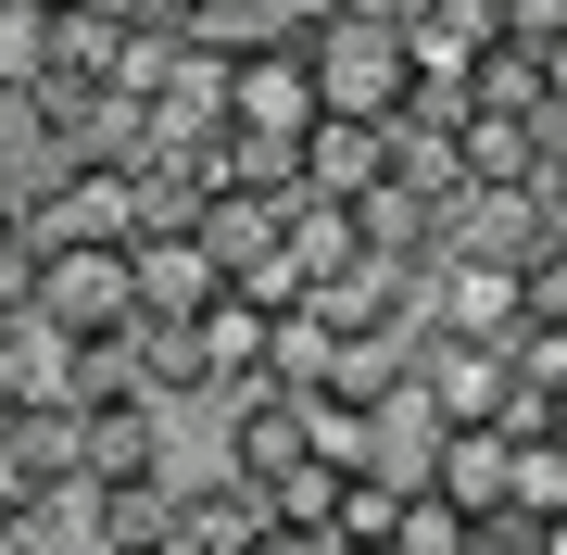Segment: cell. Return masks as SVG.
I'll list each match as a JSON object with an SVG mask.
<instances>
[{"label": "cell", "mask_w": 567, "mask_h": 555, "mask_svg": "<svg viewBox=\"0 0 567 555\" xmlns=\"http://www.w3.org/2000/svg\"><path fill=\"white\" fill-rule=\"evenodd\" d=\"M303 63H316L328 114H404L416 102V51H404V13H391V0H341L303 39Z\"/></svg>", "instance_id": "1"}, {"label": "cell", "mask_w": 567, "mask_h": 555, "mask_svg": "<svg viewBox=\"0 0 567 555\" xmlns=\"http://www.w3.org/2000/svg\"><path fill=\"white\" fill-rule=\"evenodd\" d=\"M203 417H215V467L252 480V493H278L290 467H316V391H290V379H252V391H227Z\"/></svg>", "instance_id": "2"}, {"label": "cell", "mask_w": 567, "mask_h": 555, "mask_svg": "<svg viewBox=\"0 0 567 555\" xmlns=\"http://www.w3.org/2000/svg\"><path fill=\"white\" fill-rule=\"evenodd\" d=\"M152 227V189H140V165H63L39 203H25V253H76V240H140Z\"/></svg>", "instance_id": "3"}, {"label": "cell", "mask_w": 567, "mask_h": 555, "mask_svg": "<svg viewBox=\"0 0 567 555\" xmlns=\"http://www.w3.org/2000/svg\"><path fill=\"white\" fill-rule=\"evenodd\" d=\"M555 189H454V203H442V253H454V266H505V278H529V266H543V253H555Z\"/></svg>", "instance_id": "4"}, {"label": "cell", "mask_w": 567, "mask_h": 555, "mask_svg": "<svg viewBox=\"0 0 567 555\" xmlns=\"http://www.w3.org/2000/svg\"><path fill=\"white\" fill-rule=\"evenodd\" d=\"M39 316H51L63 341H114V329H140V266H126L114 240L39 253Z\"/></svg>", "instance_id": "5"}, {"label": "cell", "mask_w": 567, "mask_h": 555, "mask_svg": "<svg viewBox=\"0 0 567 555\" xmlns=\"http://www.w3.org/2000/svg\"><path fill=\"white\" fill-rule=\"evenodd\" d=\"M177 417L189 404H76V480L89 493H126V480H177Z\"/></svg>", "instance_id": "6"}, {"label": "cell", "mask_w": 567, "mask_h": 555, "mask_svg": "<svg viewBox=\"0 0 567 555\" xmlns=\"http://www.w3.org/2000/svg\"><path fill=\"white\" fill-rule=\"evenodd\" d=\"M316 63H303V39H278V51H252V63H227V126L215 140H278V152H303L316 140Z\"/></svg>", "instance_id": "7"}, {"label": "cell", "mask_w": 567, "mask_h": 555, "mask_svg": "<svg viewBox=\"0 0 567 555\" xmlns=\"http://www.w3.org/2000/svg\"><path fill=\"white\" fill-rule=\"evenodd\" d=\"M265 531H278V505H265L252 480H227L215 454H189V467H177V531H164L177 555H252Z\"/></svg>", "instance_id": "8"}, {"label": "cell", "mask_w": 567, "mask_h": 555, "mask_svg": "<svg viewBox=\"0 0 567 555\" xmlns=\"http://www.w3.org/2000/svg\"><path fill=\"white\" fill-rule=\"evenodd\" d=\"M442 391H429L416 367H391L379 391H365V480H429V454H442Z\"/></svg>", "instance_id": "9"}, {"label": "cell", "mask_w": 567, "mask_h": 555, "mask_svg": "<svg viewBox=\"0 0 567 555\" xmlns=\"http://www.w3.org/2000/svg\"><path fill=\"white\" fill-rule=\"evenodd\" d=\"M126 266H140V316H164V329H189V316L227 304V266L203 253V227H140Z\"/></svg>", "instance_id": "10"}, {"label": "cell", "mask_w": 567, "mask_h": 555, "mask_svg": "<svg viewBox=\"0 0 567 555\" xmlns=\"http://www.w3.org/2000/svg\"><path fill=\"white\" fill-rule=\"evenodd\" d=\"M404 51H416V89H466L505 51V13L492 0H404Z\"/></svg>", "instance_id": "11"}, {"label": "cell", "mask_w": 567, "mask_h": 555, "mask_svg": "<svg viewBox=\"0 0 567 555\" xmlns=\"http://www.w3.org/2000/svg\"><path fill=\"white\" fill-rule=\"evenodd\" d=\"M416 379L442 391V417H454V430H492V417H517V353H492V341H454V329H429Z\"/></svg>", "instance_id": "12"}, {"label": "cell", "mask_w": 567, "mask_h": 555, "mask_svg": "<svg viewBox=\"0 0 567 555\" xmlns=\"http://www.w3.org/2000/svg\"><path fill=\"white\" fill-rule=\"evenodd\" d=\"M429 316H442L454 341H492V353H517V329H529V278H505V266H429Z\"/></svg>", "instance_id": "13"}, {"label": "cell", "mask_w": 567, "mask_h": 555, "mask_svg": "<svg viewBox=\"0 0 567 555\" xmlns=\"http://www.w3.org/2000/svg\"><path fill=\"white\" fill-rule=\"evenodd\" d=\"M379 177H391V114H316V140H303L316 203H365Z\"/></svg>", "instance_id": "14"}, {"label": "cell", "mask_w": 567, "mask_h": 555, "mask_svg": "<svg viewBox=\"0 0 567 555\" xmlns=\"http://www.w3.org/2000/svg\"><path fill=\"white\" fill-rule=\"evenodd\" d=\"M0 543H13V555H114L89 480H63V493H0Z\"/></svg>", "instance_id": "15"}, {"label": "cell", "mask_w": 567, "mask_h": 555, "mask_svg": "<svg viewBox=\"0 0 567 555\" xmlns=\"http://www.w3.org/2000/svg\"><path fill=\"white\" fill-rule=\"evenodd\" d=\"M76 480V404H0V493H63Z\"/></svg>", "instance_id": "16"}, {"label": "cell", "mask_w": 567, "mask_h": 555, "mask_svg": "<svg viewBox=\"0 0 567 555\" xmlns=\"http://www.w3.org/2000/svg\"><path fill=\"white\" fill-rule=\"evenodd\" d=\"M429 480H442L466 517H505V480H517V417H492V430H442Z\"/></svg>", "instance_id": "17"}, {"label": "cell", "mask_w": 567, "mask_h": 555, "mask_svg": "<svg viewBox=\"0 0 567 555\" xmlns=\"http://www.w3.org/2000/svg\"><path fill=\"white\" fill-rule=\"evenodd\" d=\"M353 227H365V266H442V203H429V189H404V177L365 189Z\"/></svg>", "instance_id": "18"}, {"label": "cell", "mask_w": 567, "mask_h": 555, "mask_svg": "<svg viewBox=\"0 0 567 555\" xmlns=\"http://www.w3.org/2000/svg\"><path fill=\"white\" fill-rule=\"evenodd\" d=\"M341 316H328L316 304V290H303V304H278V316H265V379H290V391H328V379H341Z\"/></svg>", "instance_id": "19"}, {"label": "cell", "mask_w": 567, "mask_h": 555, "mask_svg": "<svg viewBox=\"0 0 567 555\" xmlns=\"http://www.w3.org/2000/svg\"><path fill=\"white\" fill-rule=\"evenodd\" d=\"M265 316L278 304H252V290H227L215 316H189V329H203V404H227V391L265 379Z\"/></svg>", "instance_id": "20"}, {"label": "cell", "mask_w": 567, "mask_h": 555, "mask_svg": "<svg viewBox=\"0 0 567 555\" xmlns=\"http://www.w3.org/2000/svg\"><path fill=\"white\" fill-rule=\"evenodd\" d=\"M177 39H189V51H215V63H252V51H278L290 25L265 13V0H189V13H177Z\"/></svg>", "instance_id": "21"}, {"label": "cell", "mask_w": 567, "mask_h": 555, "mask_svg": "<svg viewBox=\"0 0 567 555\" xmlns=\"http://www.w3.org/2000/svg\"><path fill=\"white\" fill-rule=\"evenodd\" d=\"M466 102H480V114H555V51L505 39V51L480 63V76H466Z\"/></svg>", "instance_id": "22"}, {"label": "cell", "mask_w": 567, "mask_h": 555, "mask_svg": "<svg viewBox=\"0 0 567 555\" xmlns=\"http://www.w3.org/2000/svg\"><path fill=\"white\" fill-rule=\"evenodd\" d=\"M505 517H517V531H555V517H567V442H555V430H517V480H505Z\"/></svg>", "instance_id": "23"}, {"label": "cell", "mask_w": 567, "mask_h": 555, "mask_svg": "<svg viewBox=\"0 0 567 555\" xmlns=\"http://www.w3.org/2000/svg\"><path fill=\"white\" fill-rule=\"evenodd\" d=\"M466 531H480V517H466L442 480H404V505H391V555H454Z\"/></svg>", "instance_id": "24"}, {"label": "cell", "mask_w": 567, "mask_h": 555, "mask_svg": "<svg viewBox=\"0 0 567 555\" xmlns=\"http://www.w3.org/2000/svg\"><path fill=\"white\" fill-rule=\"evenodd\" d=\"M567 404V329H517V430H543Z\"/></svg>", "instance_id": "25"}, {"label": "cell", "mask_w": 567, "mask_h": 555, "mask_svg": "<svg viewBox=\"0 0 567 555\" xmlns=\"http://www.w3.org/2000/svg\"><path fill=\"white\" fill-rule=\"evenodd\" d=\"M341 480H353V467H328V454H316V467H290L278 493H265V505H278V531H328V517H341Z\"/></svg>", "instance_id": "26"}, {"label": "cell", "mask_w": 567, "mask_h": 555, "mask_svg": "<svg viewBox=\"0 0 567 555\" xmlns=\"http://www.w3.org/2000/svg\"><path fill=\"white\" fill-rule=\"evenodd\" d=\"M529 329H567V227H555L543 266H529Z\"/></svg>", "instance_id": "27"}, {"label": "cell", "mask_w": 567, "mask_h": 555, "mask_svg": "<svg viewBox=\"0 0 567 555\" xmlns=\"http://www.w3.org/2000/svg\"><path fill=\"white\" fill-rule=\"evenodd\" d=\"M492 13H505V39H529V51L567 39V0H492Z\"/></svg>", "instance_id": "28"}, {"label": "cell", "mask_w": 567, "mask_h": 555, "mask_svg": "<svg viewBox=\"0 0 567 555\" xmlns=\"http://www.w3.org/2000/svg\"><path fill=\"white\" fill-rule=\"evenodd\" d=\"M454 555H529V531H517V517H480V531H466Z\"/></svg>", "instance_id": "29"}, {"label": "cell", "mask_w": 567, "mask_h": 555, "mask_svg": "<svg viewBox=\"0 0 567 555\" xmlns=\"http://www.w3.org/2000/svg\"><path fill=\"white\" fill-rule=\"evenodd\" d=\"M265 13H278V25H290V39H316V25H328V13H341V0H265Z\"/></svg>", "instance_id": "30"}, {"label": "cell", "mask_w": 567, "mask_h": 555, "mask_svg": "<svg viewBox=\"0 0 567 555\" xmlns=\"http://www.w3.org/2000/svg\"><path fill=\"white\" fill-rule=\"evenodd\" d=\"M252 555H341V543H328V531H265Z\"/></svg>", "instance_id": "31"}, {"label": "cell", "mask_w": 567, "mask_h": 555, "mask_svg": "<svg viewBox=\"0 0 567 555\" xmlns=\"http://www.w3.org/2000/svg\"><path fill=\"white\" fill-rule=\"evenodd\" d=\"M529 555H567V517H555V531H529Z\"/></svg>", "instance_id": "32"}, {"label": "cell", "mask_w": 567, "mask_h": 555, "mask_svg": "<svg viewBox=\"0 0 567 555\" xmlns=\"http://www.w3.org/2000/svg\"><path fill=\"white\" fill-rule=\"evenodd\" d=\"M543 189H555V215H567V140H555V177H543Z\"/></svg>", "instance_id": "33"}, {"label": "cell", "mask_w": 567, "mask_h": 555, "mask_svg": "<svg viewBox=\"0 0 567 555\" xmlns=\"http://www.w3.org/2000/svg\"><path fill=\"white\" fill-rule=\"evenodd\" d=\"M555 114H567V39H555Z\"/></svg>", "instance_id": "34"}, {"label": "cell", "mask_w": 567, "mask_h": 555, "mask_svg": "<svg viewBox=\"0 0 567 555\" xmlns=\"http://www.w3.org/2000/svg\"><path fill=\"white\" fill-rule=\"evenodd\" d=\"M152 555H177V543H152Z\"/></svg>", "instance_id": "35"}, {"label": "cell", "mask_w": 567, "mask_h": 555, "mask_svg": "<svg viewBox=\"0 0 567 555\" xmlns=\"http://www.w3.org/2000/svg\"><path fill=\"white\" fill-rule=\"evenodd\" d=\"M0 555H13V543H0Z\"/></svg>", "instance_id": "36"}]
</instances>
